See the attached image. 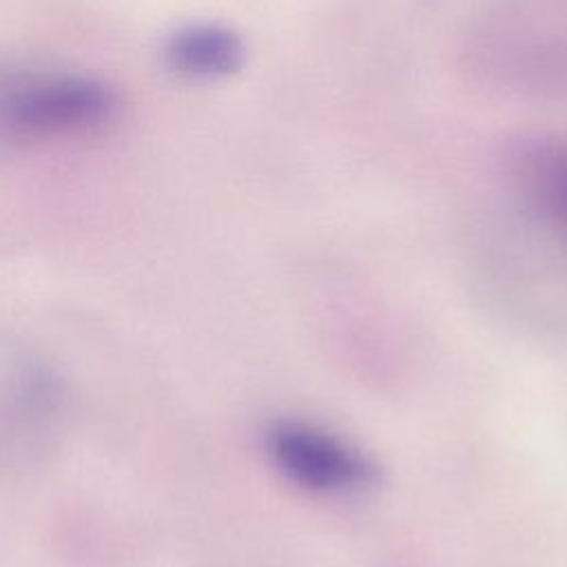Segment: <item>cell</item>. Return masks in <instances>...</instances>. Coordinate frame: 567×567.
Wrapping results in <instances>:
<instances>
[{"label": "cell", "instance_id": "obj_1", "mask_svg": "<svg viewBox=\"0 0 567 567\" xmlns=\"http://www.w3.org/2000/svg\"><path fill=\"white\" fill-rule=\"evenodd\" d=\"M111 91L80 75H22L0 84V128L20 140H49L106 124Z\"/></svg>", "mask_w": 567, "mask_h": 567}, {"label": "cell", "instance_id": "obj_2", "mask_svg": "<svg viewBox=\"0 0 567 567\" xmlns=\"http://www.w3.org/2000/svg\"><path fill=\"white\" fill-rule=\"evenodd\" d=\"M264 445L275 470L308 492L352 494L379 478L377 465L359 447L312 423L275 421Z\"/></svg>", "mask_w": 567, "mask_h": 567}, {"label": "cell", "instance_id": "obj_3", "mask_svg": "<svg viewBox=\"0 0 567 567\" xmlns=\"http://www.w3.org/2000/svg\"><path fill=\"white\" fill-rule=\"evenodd\" d=\"M512 179L527 206L567 235V137L536 135L512 148Z\"/></svg>", "mask_w": 567, "mask_h": 567}, {"label": "cell", "instance_id": "obj_4", "mask_svg": "<svg viewBox=\"0 0 567 567\" xmlns=\"http://www.w3.org/2000/svg\"><path fill=\"white\" fill-rule=\"evenodd\" d=\"M171 58L188 75L217 78L233 73L244 58L241 40L219 27H193L173 40Z\"/></svg>", "mask_w": 567, "mask_h": 567}]
</instances>
